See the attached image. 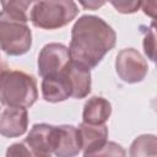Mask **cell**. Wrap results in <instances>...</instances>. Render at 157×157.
Masks as SVG:
<instances>
[{
  "label": "cell",
  "instance_id": "cell-1",
  "mask_svg": "<svg viewBox=\"0 0 157 157\" xmlns=\"http://www.w3.org/2000/svg\"><path fill=\"white\" fill-rule=\"evenodd\" d=\"M115 31L102 17L82 15L71 28L69 45L71 61L91 70L115 47Z\"/></svg>",
  "mask_w": 157,
  "mask_h": 157
},
{
  "label": "cell",
  "instance_id": "cell-2",
  "mask_svg": "<svg viewBox=\"0 0 157 157\" xmlns=\"http://www.w3.org/2000/svg\"><path fill=\"white\" fill-rule=\"evenodd\" d=\"M38 98L36 78L21 70L0 71V103L12 108H29Z\"/></svg>",
  "mask_w": 157,
  "mask_h": 157
},
{
  "label": "cell",
  "instance_id": "cell-3",
  "mask_svg": "<svg viewBox=\"0 0 157 157\" xmlns=\"http://www.w3.org/2000/svg\"><path fill=\"white\" fill-rule=\"evenodd\" d=\"M78 13V6L71 0L37 1L32 4L29 21L42 29H58L70 23Z\"/></svg>",
  "mask_w": 157,
  "mask_h": 157
},
{
  "label": "cell",
  "instance_id": "cell-4",
  "mask_svg": "<svg viewBox=\"0 0 157 157\" xmlns=\"http://www.w3.org/2000/svg\"><path fill=\"white\" fill-rule=\"evenodd\" d=\"M32 47V32L27 22L0 11V49L10 56L26 54Z\"/></svg>",
  "mask_w": 157,
  "mask_h": 157
},
{
  "label": "cell",
  "instance_id": "cell-5",
  "mask_svg": "<svg viewBox=\"0 0 157 157\" xmlns=\"http://www.w3.org/2000/svg\"><path fill=\"white\" fill-rule=\"evenodd\" d=\"M115 71L124 82L137 83L146 77L148 65L146 59L135 48H125L115 58Z\"/></svg>",
  "mask_w": 157,
  "mask_h": 157
},
{
  "label": "cell",
  "instance_id": "cell-6",
  "mask_svg": "<svg viewBox=\"0 0 157 157\" xmlns=\"http://www.w3.org/2000/svg\"><path fill=\"white\" fill-rule=\"evenodd\" d=\"M71 63L69 48L61 43H48L38 54V74L44 77L48 75H55L65 70Z\"/></svg>",
  "mask_w": 157,
  "mask_h": 157
},
{
  "label": "cell",
  "instance_id": "cell-7",
  "mask_svg": "<svg viewBox=\"0 0 157 157\" xmlns=\"http://www.w3.org/2000/svg\"><path fill=\"white\" fill-rule=\"evenodd\" d=\"M28 128V112L25 108L6 107L0 114V134L5 137L22 136Z\"/></svg>",
  "mask_w": 157,
  "mask_h": 157
},
{
  "label": "cell",
  "instance_id": "cell-8",
  "mask_svg": "<svg viewBox=\"0 0 157 157\" xmlns=\"http://www.w3.org/2000/svg\"><path fill=\"white\" fill-rule=\"evenodd\" d=\"M67 67V66H66ZM66 67L64 71L44 76L42 80V97L44 101L50 103H58L66 101L71 97V87L66 75Z\"/></svg>",
  "mask_w": 157,
  "mask_h": 157
},
{
  "label": "cell",
  "instance_id": "cell-9",
  "mask_svg": "<svg viewBox=\"0 0 157 157\" xmlns=\"http://www.w3.org/2000/svg\"><path fill=\"white\" fill-rule=\"evenodd\" d=\"M56 132H58L56 125L45 124V123L34 124L31 128L25 141L33 148L38 150L39 152L52 155L56 142Z\"/></svg>",
  "mask_w": 157,
  "mask_h": 157
},
{
  "label": "cell",
  "instance_id": "cell-10",
  "mask_svg": "<svg viewBox=\"0 0 157 157\" xmlns=\"http://www.w3.org/2000/svg\"><path fill=\"white\" fill-rule=\"evenodd\" d=\"M81 151L78 130L74 125H58L56 142L53 153L56 157H76Z\"/></svg>",
  "mask_w": 157,
  "mask_h": 157
},
{
  "label": "cell",
  "instance_id": "cell-11",
  "mask_svg": "<svg viewBox=\"0 0 157 157\" xmlns=\"http://www.w3.org/2000/svg\"><path fill=\"white\" fill-rule=\"evenodd\" d=\"M66 75L71 87V98L87 97L91 92V70L71 61L66 67Z\"/></svg>",
  "mask_w": 157,
  "mask_h": 157
},
{
  "label": "cell",
  "instance_id": "cell-12",
  "mask_svg": "<svg viewBox=\"0 0 157 157\" xmlns=\"http://www.w3.org/2000/svg\"><path fill=\"white\" fill-rule=\"evenodd\" d=\"M78 136L81 141V150L83 151V156L88 155L102 145H104L108 140V128L105 124L103 125H91L86 123H81L77 128Z\"/></svg>",
  "mask_w": 157,
  "mask_h": 157
},
{
  "label": "cell",
  "instance_id": "cell-13",
  "mask_svg": "<svg viewBox=\"0 0 157 157\" xmlns=\"http://www.w3.org/2000/svg\"><path fill=\"white\" fill-rule=\"evenodd\" d=\"M112 114V105L108 99L101 96L88 98L83 105L82 123L91 125H103Z\"/></svg>",
  "mask_w": 157,
  "mask_h": 157
},
{
  "label": "cell",
  "instance_id": "cell-14",
  "mask_svg": "<svg viewBox=\"0 0 157 157\" xmlns=\"http://www.w3.org/2000/svg\"><path fill=\"white\" fill-rule=\"evenodd\" d=\"M130 157H157V137L152 134L137 136L130 145Z\"/></svg>",
  "mask_w": 157,
  "mask_h": 157
},
{
  "label": "cell",
  "instance_id": "cell-15",
  "mask_svg": "<svg viewBox=\"0 0 157 157\" xmlns=\"http://www.w3.org/2000/svg\"><path fill=\"white\" fill-rule=\"evenodd\" d=\"M32 1H23V0H11V1H1V6H2V12L13 17V18H17V20H21V21H25V22H28L29 21V17H28V10L29 7L32 6Z\"/></svg>",
  "mask_w": 157,
  "mask_h": 157
},
{
  "label": "cell",
  "instance_id": "cell-16",
  "mask_svg": "<svg viewBox=\"0 0 157 157\" xmlns=\"http://www.w3.org/2000/svg\"><path fill=\"white\" fill-rule=\"evenodd\" d=\"M5 157H52V155L39 152L29 146L26 141L15 142L6 148Z\"/></svg>",
  "mask_w": 157,
  "mask_h": 157
},
{
  "label": "cell",
  "instance_id": "cell-17",
  "mask_svg": "<svg viewBox=\"0 0 157 157\" xmlns=\"http://www.w3.org/2000/svg\"><path fill=\"white\" fill-rule=\"evenodd\" d=\"M83 157H126V151L121 145L114 141H107L99 148Z\"/></svg>",
  "mask_w": 157,
  "mask_h": 157
},
{
  "label": "cell",
  "instance_id": "cell-18",
  "mask_svg": "<svg viewBox=\"0 0 157 157\" xmlns=\"http://www.w3.org/2000/svg\"><path fill=\"white\" fill-rule=\"evenodd\" d=\"M142 28H145L144 32V52L145 54L147 55V58L151 60V61H155L156 60V36H155V22H152L151 27H145L142 26Z\"/></svg>",
  "mask_w": 157,
  "mask_h": 157
},
{
  "label": "cell",
  "instance_id": "cell-19",
  "mask_svg": "<svg viewBox=\"0 0 157 157\" xmlns=\"http://www.w3.org/2000/svg\"><path fill=\"white\" fill-rule=\"evenodd\" d=\"M142 1H110V5L120 13H134L141 7Z\"/></svg>",
  "mask_w": 157,
  "mask_h": 157
},
{
  "label": "cell",
  "instance_id": "cell-20",
  "mask_svg": "<svg viewBox=\"0 0 157 157\" xmlns=\"http://www.w3.org/2000/svg\"><path fill=\"white\" fill-rule=\"evenodd\" d=\"M80 4L85 7V9H90V10H97L98 7H101V6H103L105 2L104 1H88V2H86V1H80Z\"/></svg>",
  "mask_w": 157,
  "mask_h": 157
},
{
  "label": "cell",
  "instance_id": "cell-21",
  "mask_svg": "<svg viewBox=\"0 0 157 157\" xmlns=\"http://www.w3.org/2000/svg\"><path fill=\"white\" fill-rule=\"evenodd\" d=\"M6 67H7V65H6V64L1 60V58H0V71H2V70H4V69H6Z\"/></svg>",
  "mask_w": 157,
  "mask_h": 157
}]
</instances>
